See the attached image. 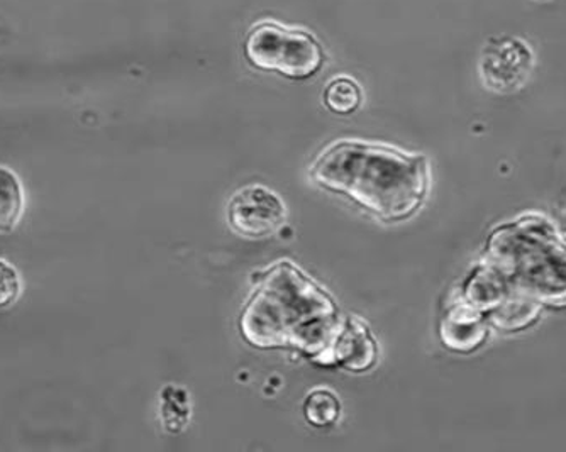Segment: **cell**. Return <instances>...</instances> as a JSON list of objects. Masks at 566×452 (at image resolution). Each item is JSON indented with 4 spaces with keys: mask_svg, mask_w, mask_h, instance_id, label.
<instances>
[{
    "mask_svg": "<svg viewBox=\"0 0 566 452\" xmlns=\"http://www.w3.org/2000/svg\"><path fill=\"white\" fill-rule=\"evenodd\" d=\"M345 318L313 276L289 260L260 273L241 314V336L260 349H295L327 366Z\"/></svg>",
    "mask_w": 566,
    "mask_h": 452,
    "instance_id": "cell-1",
    "label": "cell"
},
{
    "mask_svg": "<svg viewBox=\"0 0 566 452\" xmlns=\"http://www.w3.org/2000/svg\"><path fill=\"white\" fill-rule=\"evenodd\" d=\"M308 171L314 183L342 193L387 224L412 218L424 206L431 180L424 156L359 139L326 146Z\"/></svg>",
    "mask_w": 566,
    "mask_h": 452,
    "instance_id": "cell-2",
    "label": "cell"
},
{
    "mask_svg": "<svg viewBox=\"0 0 566 452\" xmlns=\"http://www.w3.org/2000/svg\"><path fill=\"white\" fill-rule=\"evenodd\" d=\"M244 51L256 69L294 80L316 75L324 62L323 50L311 34L287 30L273 22L254 25L248 34Z\"/></svg>",
    "mask_w": 566,
    "mask_h": 452,
    "instance_id": "cell-3",
    "label": "cell"
},
{
    "mask_svg": "<svg viewBox=\"0 0 566 452\" xmlns=\"http://www.w3.org/2000/svg\"><path fill=\"white\" fill-rule=\"evenodd\" d=\"M228 222L241 238H272L287 222V207L263 185H247L229 200Z\"/></svg>",
    "mask_w": 566,
    "mask_h": 452,
    "instance_id": "cell-4",
    "label": "cell"
},
{
    "mask_svg": "<svg viewBox=\"0 0 566 452\" xmlns=\"http://www.w3.org/2000/svg\"><path fill=\"white\" fill-rule=\"evenodd\" d=\"M531 69V51L520 40H502L486 48L482 60V75L486 84L504 91L516 87Z\"/></svg>",
    "mask_w": 566,
    "mask_h": 452,
    "instance_id": "cell-5",
    "label": "cell"
},
{
    "mask_svg": "<svg viewBox=\"0 0 566 452\" xmlns=\"http://www.w3.org/2000/svg\"><path fill=\"white\" fill-rule=\"evenodd\" d=\"M377 355V343L367 323L358 317H348L345 318L342 330L334 340L327 366H339L348 371L361 374L375 365Z\"/></svg>",
    "mask_w": 566,
    "mask_h": 452,
    "instance_id": "cell-6",
    "label": "cell"
},
{
    "mask_svg": "<svg viewBox=\"0 0 566 452\" xmlns=\"http://www.w3.org/2000/svg\"><path fill=\"white\" fill-rule=\"evenodd\" d=\"M25 196L21 180L8 167H0V232L18 228L24 216Z\"/></svg>",
    "mask_w": 566,
    "mask_h": 452,
    "instance_id": "cell-7",
    "label": "cell"
},
{
    "mask_svg": "<svg viewBox=\"0 0 566 452\" xmlns=\"http://www.w3.org/2000/svg\"><path fill=\"white\" fill-rule=\"evenodd\" d=\"M304 417L314 428H331L342 417V402L327 388H314L305 397Z\"/></svg>",
    "mask_w": 566,
    "mask_h": 452,
    "instance_id": "cell-8",
    "label": "cell"
},
{
    "mask_svg": "<svg viewBox=\"0 0 566 452\" xmlns=\"http://www.w3.org/2000/svg\"><path fill=\"white\" fill-rule=\"evenodd\" d=\"M361 98H364L361 88L349 76H338V78L331 80L326 92H324V102H326L327 109L342 114V116L355 113L361 105Z\"/></svg>",
    "mask_w": 566,
    "mask_h": 452,
    "instance_id": "cell-9",
    "label": "cell"
},
{
    "mask_svg": "<svg viewBox=\"0 0 566 452\" xmlns=\"http://www.w3.org/2000/svg\"><path fill=\"white\" fill-rule=\"evenodd\" d=\"M22 283L18 270L9 261L0 260V311L12 307L21 297Z\"/></svg>",
    "mask_w": 566,
    "mask_h": 452,
    "instance_id": "cell-10",
    "label": "cell"
}]
</instances>
